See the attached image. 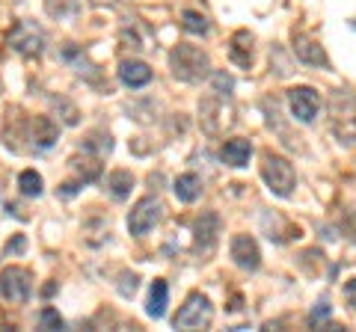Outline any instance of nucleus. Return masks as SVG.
<instances>
[{
	"label": "nucleus",
	"instance_id": "f257e3e1",
	"mask_svg": "<svg viewBox=\"0 0 356 332\" xmlns=\"http://www.w3.org/2000/svg\"><path fill=\"white\" fill-rule=\"evenodd\" d=\"M330 125L341 146L356 142V95L348 90H336L330 95Z\"/></svg>",
	"mask_w": 356,
	"mask_h": 332
},
{
	"label": "nucleus",
	"instance_id": "f03ea898",
	"mask_svg": "<svg viewBox=\"0 0 356 332\" xmlns=\"http://www.w3.org/2000/svg\"><path fill=\"white\" fill-rule=\"evenodd\" d=\"M170 69L178 81L184 83H199L202 77L208 74L211 63H208V53L196 45H178L172 53H170Z\"/></svg>",
	"mask_w": 356,
	"mask_h": 332
},
{
	"label": "nucleus",
	"instance_id": "7ed1b4c3",
	"mask_svg": "<svg viewBox=\"0 0 356 332\" xmlns=\"http://www.w3.org/2000/svg\"><path fill=\"white\" fill-rule=\"evenodd\" d=\"M6 42L15 53H21V57H27V60L42 57V51H44V33L36 21H18V24L9 30Z\"/></svg>",
	"mask_w": 356,
	"mask_h": 332
},
{
	"label": "nucleus",
	"instance_id": "20e7f679",
	"mask_svg": "<svg viewBox=\"0 0 356 332\" xmlns=\"http://www.w3.org/2000/svg\"><path fill=\"white\" fill-rule=\"evenodd\" d=\"M261 175H264L267 187H270V193L282 196V199L294 193V184H297L294 166L288 163L285 158H280V154H267L264 166H261Z\"/></svg>",
	"mask_w": 356,
	"mask_h": 332
},
{
	"label": "nucleus",
	"instance_id": "39448f33",
	"mask_svg": "<svg viewBox=\"0 0 356 332\" xmlns=\"http://www.w3.org/2000/svg\"><path fill=\"white\" fill-rule=\"evenodd\" d=\"M161 217H163L161 199H154V196L140 199V202L134 205V211L128 214V231L134 238H146L149 231L161 223Z\"/></svg>",
	"mask_w": 356,
	"mask_h": 332
},
{
	"label": "nucleus",
	"instance_id": "423d86ee",
	"mask_svg": "<svg viewBox=\"0 0 356 332\" xmlns=\"http://www.w3.org/2000/svg\"><path fill=\"white\" fill-rule=\"evenodd\" d=\"M211 317H214V308L205 300L202 294H191L187 303L181 306V312L175 315V329H205L211 326Z\"/></svg>",
	"mask_w": 356,
	"mask_h": 332
},
{
	"label": "nucleus",
	"instance_id": "0eeeda50",
	"mask_svg": "<svg viewBox=\"0 0 356 332\" xmlns=\"http://www.w3.org/2000/svg\"><path fill=\"white\" fill-rule=\"evenodd\" d=\"M0 294L9 303H27L33 294V276L24 267H6L0 273Z\"/></svg>",
	"mask_w": 356,
	"mask_h": 332
},
{
	"label": "nucleus",
	"instance_id": "6e6552de",
	"mask_svg": "<svg viewBox=\"0 0 356 332\" xmlns=\"http://www.w3.org/2000/svg\"><path fill=\"white\" fill-rule=\"evenodd\" d=\"M288 107H291L297 122L309 125V122H315V116H318L321 98L312 86H294V90H288Z\"/></svg>",
	"mask_w": 356,
	"mask_h": 332
},
{
	"label": "nucleus",
	"instance_id": "1a4fd4ad",
	"mask_svg": "<svg viewBox=\"0 0 356 332\" xmlns=\"http://www.w3.org/2000/svg\"><path fill=\"white\" fill-rule=\"evenodd\" d=\"M229 252H232V261H235L241 270H259L261 252H259V243H255L250 235H235L232 238Z\"/></svg>",
	"mask_w": 356,
	"mask_h": 332
},
{
	"label": "nucleus",
	"instance_id": "9d476101",
	"mask_svg": "<svg viewBox=\"0 0 356 332\" xmlns=\"http://www.w3.org/2000/svg\"><path fill=\"white\" fill-rule=\"evenodd\" d=\"M193 249L202 252V256H211L217 247V235H220V217L217 214H202L196 219V229H193Z\"/></svg>",
	"mask_w": 356,
	"mask_h": 332
},
{
	"label": "nucleus",
	"instance_id": "9b49d317",
	"mask_svg": "<svg viewBox=\"0 0 356 332\" xmlns=\"http://www.w3.org/2000/svg\"><path fill=\"white\" fill-rule=\"evenodd\" d=\"M30 137H33V146H36L39 151H48L54 142H57L60 131L48 116H36L33 119V125H30Z\"/></svg>",
	"mask_w": 356,
	"mask_h": 332
},
{
	"label": "nucleus",
	"instance_id": "f8f14e48",
	"mask_svg": "<svg viewBox=\"0 0 356 332\" xmlns=\"http://www.w3.org/2000/svg\"><path fill=\"white\" fill-rule=\"evenodd\" d=\"M250 158H252V142L250 140H229L226 146L220 149V160L226 166H235V169L247 166Z\"/></svg>",
	"mask_w": 356,
	"mask_h": 332
},
{
	"label": "nucleus",
	"instance_id": "ddd939ff",
	"mask_svg": "<svg viewBox=\"0 0 356 332\" xmlns=\"http://www.w3.org/2000/svg\"><path fill=\"white\" fill-rule=\"evenodd\" d=\"M119 81L131 86V90H140V86H146L152 81V69L140 60H125L119 65Z\"/></svg>",
	"mask_w": 356,
	"mask_h": 332
},
{
	"label": "nucleus",
	"instance_id": "4468645a",
	"mask_svg": "<svg viewBox=\"0 0 356 332\" xmlns=\"http://www.w3.org/2000/svg\"><path fill=\"white\" fill-rule=\"evenodd\" d=\"M229 57L238 69H250L252 65V36L247 30H238L232 36V45H229Z\"/></svg>",
	"mask_w": 356,
	"mask_h": 332
},
{
	"label": "nucleus",
	"instance_id": "2eb2a0df",
	"mask_svg": "<svg viewBox=\"0 0 356 332\" xmlns=\"http://www.w3.org/2000/svg\"><path fill=\"white\" fill-rule=\"evenodd\" d=\"M175 196H178V202H184V205H191V202H196L199 196H202V179L199 175H193V172H184V175H178L175 179Z\"/></svg>",
	"mask_w": 356,
	"mask_h": 332
},
{
	"label": "nucleus",
	"instance_id": "dca6fc26",
	"mask_svg": "<svg viewBox=\"0 0 356 332\" xmlns=\"http://www.w3.org/2000/svg\"><path fill=\"white\" fill-rule=\"evenodd\" d=\"M166 306H170V285H166L163 279H154L152 282V291H149V306H146V312L149 317H163L166 315Z\"/></svg>",
	"mask_w": 356,
	"mask_h": 332
},
{
	"label": "nucleus",
	"instance_id": "f3484780",
	"mask_svg": "<svg viewBox=\"0 0 356 332\" xmlns=\"http://www.w3.org/2000/svg\"><path fill=\"white\" fill-rule=\"evenodd\" d=\"M69 166L77 172V181H81V184H89V181H95L98 175H102V160L89 158V154H83V158L77 154V158L69 160Z\"/></svg>",
	"mask_w": 356,
	"mask_h": 332
},
{
	"label": "nucleus",
	"instance_id": "a211bd4d",
	"mask_svg": "<svg viewBox=\"0 0 356 332\" xmlns=\"http://www.w3.org/2000/svg\"><path fill=\"white\" fill-rule=\"evenodd\" d=\"M294 53H297V60H303L309 65H330L324 48L315 45V42H309V39H297L294 42Z\"/></svg>",
	"mask_w": 356,
	"mask_h": 332
},
{
	"label": "nucleus",
	"instance_id": "6ab92c4d",
	"mask_svg": "<svg viewBox=\"0 0 356 332\" xmlns=\"http://www.w3.org/2000/svg\"><path fill=\"white\" fill-rule=\"evenodd\" d=\"M131 187H134V175L131 172L116 169V172L107 175V190L113 193V199H125L131 193Z\"/></svg>",
	"mask_w": 356,
	"mask_h": 332
},
{
	"label": "nucleus",
	"instance_id": "aec40b11",
	"mask_svg": "<svg viewBox=\"0 0 356 332\" xmlns=\"http://www.w3.org/2000/svg\"><path fill=\"white\" fill-rule=\"evenodd\" d=\"M181 27L187 33H193V36H205L208 33V18L202 13H196V9H184L181 13Z\"/></svg>",
	"mask_w": 356,
	"mask_h": 332
},
{
	"label": "nucleus",
	"instance_id": "412c9836",
	"mask_svg": "<svg viewBox=\"0 0 356 332\" xmlns=\"http://www.w3.org/2000/svg\"><path fill=\"white\" fill-rule=\"evenodd\" d=\"M18 187L24 196H42V175L36 169H24L18 175Z\"/></svg>",
	"mask_w": 356,
	"mask_h": 332
},
{
	"label": "nucleus",
	"instance_id": "4be33fe9",
	"mask_svg": "<svg viewBox=\"0 0 356 332\" xmlns=\"http://www.w3.org/2000/svg\"><path fill=\"white\" fill-rule=\"evenodd\" d=\"M39 326H42V329H63V317H60L57 308L44 306L42 315H39Z\"/></svg>",
	"mask_w": 356,
	"mask_h": 332
},
{
	"label": "nucleus",
	"instance_id": "5701e85b",
	"mask_svg": "<svg viewBox=\"0 0 356 332\" xmlns=\"http://www.w3.org/2000/svg\"><path fill=\"white\" fill-rule=\"evenodd\" d=\"M327 317H330V303H327V300H321L315 308H312L309 324H312V326H318V320H327Z\"/></svg>",
	"mask_w": 356,
	"mask_h": 332
},
{
	"label": "nucleus",
	"instance_id": "b1692460",
	"mask_svg": "<svg viewBox=\"0 0 356 332\" xmlns=\"http://www.w3.org/2000/svg\"><path fill=\"white\" fill-rule=\"evenodd\" d=\"M214 86H217V92H220V95H232V77H226L222 72L214 74Z\"/></svg>",
	"mask_w": 356,
	"mask_h": 332
},
{
	"label": "nucleus",
	"instance_id": "393cba45",
	"mask_svg": "<svg viewBox=\"0 0 356 332\" xmlns=\"http://www.w3.org/2000/svg\"><path fill=\"white\" fill-rule=\"evenodd\" d=\"M24 247H27V240H24V238H21V235H18L15 240H9V243H6L3 256H6V258H9V256H18V252H24Z\"/></svg>",
	"mask_w": 356,
	"mask_h": 332
},
{
	"label": "nucleus",
	"instance_id": "a878e982",
	"mask_svg": "<svg viewBox=\"0 0 356 332\" xmlns=\"http://www.w3.org/2000/svg\"><path fill=\"white\" fill-rule=\"evenodd\" d=\"M344 297H348V303H350V308L356 312V279H350L348 285H344Z\"/></svg>",
	"mask_w": 356,
	"mask_h": 332
}]
</instances>
